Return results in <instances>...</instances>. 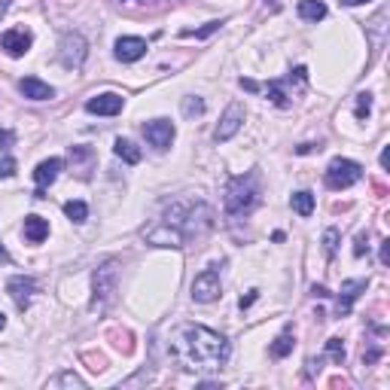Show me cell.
<instances>
[{
    "mask_svg": "<svg viewBox=\"0 0 390 390\" xmlns=\"http://www.w3.org/2000/svg\"><path fill=\"white\" fill-rule=\"evenodd\" d=\"M174 357L183 360L186 369H220L229 360V341L220 332L201 324H183L171 341Z\"/></svg>",
    "mask_w": 390,
    "mask_h": 390,
    "instance_id": "1",
    "label": "cell"
},
{
    "mask_svg": "<svg viewBox=\"0 0 390 390\" xmlns=\"http://www.w3.org/2000/svg\"><path fill=\"white\" fill-rule=\"evenodd\" d=\"M259 204V177L256 174H241L229 180L226 186V211L229 216H247Z\"/></svg>",
    "mask_w": 390,
    "mask_h": 390,
    "instance_id": "2",
    "label": "cell"
},
{
    "mask_svg": "<svg viewBox=\"0 0 390 390\" xmlns=\"http://www.w3.org/2000/svg\"><path fill=\"white\" fill-rule=\"evenodd\" d=\"M363 177V165L360 162H354V159H332L329 162V168H326V186L329 189H348V186H354Z\"/></svg>",
    "mask_w": 390,
    "mask_h": 390,
    "instance_id": "3",
    "label": "cell"
},
{
    "mask_svg": "<svg viewBox=\"0 0 390 390\" xmlns=\"http://www.w3.org/2000/svg\"><path fill=\"white\" fill-rule=\"evenodd\" d=\"M116 286H119V266L110 259L95 271V299H91V308H104L113 299Z\"/></svg>",
    "mask_w": 390,
    "mask_h": 390,
    "instance_id": "4",
    "label": "cell"
},
{
    "mask_svg": "<svg viewBox=\"0 0 390 390\" xmlns=\"http://www.w3.org/2000/svg\"><path fill=\"white\" fill-rule=\"evenodd\" d=\"M86 55H89V43L83 40V34H64L59 43V61L67 71H79L86 64Z\"/></svg>",
    "mask_w": 390,
    "mask_h": 390,
    "instance_id": "5",
    "label": "cell"
},
{
    "mask_svg": "<svg viewBox=\"0 0 390 390\" xmlns=\"http://www.w3.org/2000/svg\"><path fill=\"white\" fill-rule=\"evenodd\" d=\"M192 299L195 302H214L220 299V271L204 269L201 274H195L192 281Z\"/></svg>",
    "mask_w": 390,
    "mask_h": 390,
    "instance_id": "6",
    "label": "cell"
},
{
    "mask_svg": "<svg viewBox=\"0 0 390 390\" xmlns=\"http://www.w3.org/2000/svg\"><path fill=\"white\" fill-rule=\"evenodd\" d=\"M174 122H168V119H153V122H146L144 125V137H146V144L156 146V150H168L171 144H174Z\"/></svg>",
    "mask_w": 390,
    "mask_h": 390,
    "instance_id": "7",
    "label": "cell"
},
{
    "mask_svg": "<svg viewBox=\"0 0 390 390\" xmlns=\"http://www.w3.org/2000/svg\"><path fill=\"white\" fill-rule=\"evenodd\" d=\"M6 293L13 296V302H16L19 311H28V308H31V299H34V293H37V281L28 278V274H16V278H9Z\"/></svg>",
    "mask_w": 390,
    "mask_h": 390,
    "instance_id": "8",
    "label": "cell"
},
{
    "mask_svg": "<svg viewBox=\"0 0 390 390\" xmlns=\"http://www.w3.org/2000/svg\"><path fill=\"white\" fill-rule=\"evenodd\" d=\"M241 125H244V107H241V104H229L226 113H223V119H220V125H216V131H214V141L216 144L232 141Z\"/></svg>",
    "mask_w": 390,
    "mask_h": 390,
    "instance_id": "9",
    "label": "cell"
},
{
    "mask_svg": "<svg viewBox=\"0 0 390 390\" xmlns=\"http://www.w3.org/2000/svg\"><path fill=\"white\" fill-rule=\"evenodd\" d=\"M31 43H34V37L28 28H9V31H4V37H0V49H4L9 59H21V55L31 49Z\"/></svg>",
    "mask_w": 390,
    "mask_h": 390,
    "instance_id": "10",
    "label": "cell"
},
{
    "mask_svg": "<svg viewBox=\"0 0 390 390\" xmlns=\"http://www.w3.org/2000/svg\"><path fill=\"white\" fill-rule=\"evenodd\" d=\"M125 107V98L116 95V91H104V95H95L86 101V110L95 113V116H116Z\"/></svg>",
    "mask_w": 390,
    "mask_h": 390,
    "instance_id": "11",
    "label": "cell"
},
{
    "mask_svg": "<svg viewBox=\"0 0 390 390\" xmlns=\"http://www.w3.org/2000/svg\"><path fill=\"white\" fill-rule=\"evenodd\" d=\"M369 281L366 278H357V281H341V290H339V305H336V314L339 317H348L351 314V305L357 302V296L366 293Z\"/></svg>",
    "mask_w": 390,
    "mask_h": 390,
    "instance_id": "12",
    "label": "cell"
},
{
    "mask_svg": "<svg viewBox=\"0 0 390 390\" xmlns=\"http://www.w3.org/2000/svg\"><path fill=\"white\" fill-rule=\"evenodd\" d=\"M61 168H64V162L61 159H46V162H40L37 165V171H34V183H37V192H34V199H46V186L49 183H55V177L61 174Z\"/></svg>",
    "mask_w": 390,
    "mask_h": 390,
    "instance_id": "13",
    "label": "cell"
},
{
    "mask_svg": "<svg viewBox=\"0 0 390 390\" xmlns=\"http://www.w3.org/2000/svg\"><path fill=\"white\" fill-rule=\"evenodd\" d=\"M146 55V40L144 37H119L116 40V59L131 64L137 59H144Z\"/></svg>",
    "mask_w": 390,
    "mask_h": 390,
    "instance_id": "14",
    "label": "cell"
},
{
    "mask_svg": "<svg viewBox=\"0 0 390 390\" xmlns=\"http://www.w3.org/2000/svg\"><path fill=\"white\" fill-rule=\"evenodd\" d=\"M183 238L174 226L162 223L159 229H153V232H146V244H156V247H183Z\"/></svg>",
    "mask_w": 390,
    "mask_h": 390,
    "instance_id": "15",
    "label": "cell"
},
{
    "mask_svg": "<svg viewBox=\"0 0 390 390\" xmlns=\"http://www.w3.org/2000/svg\"><path fill=\"white\" fill-rule=\"evenodd\" d=\"M19 91L25 98H31V101H49V98H55V89L49 83H43V79H37V76L19 79Z\"/></svg>",
    "mask_w": 390,
    "mask_h": 390,
    "instance_id": "16",
    "label": "cell"
},
{
    "mask_svg": "<svg viewBox=\"0 0 390 390\" xmlns=\"http://www.w3.org/2000/svg\"><path fill=\"white\" fill-rule=\"evenodd\" d=\"M25 238L31 241V244H43V241L49 238V223H46L43 216H37V214L25 216Z\"/></svg>",
    "mask_w": 390,
    "mask_h": 390,
    "instance_id": "17",
    "label": "cell"
},
{
    "mask_svg": "<svg viewBox=\"0 0 390 390\" xmlns=\"http://www.w3.org/2000/svg\"><path fill=\"white\" fill-rule=\"evenodd\" d=\"M290 79H293V76H286V79H269V83H266L269 98H271L278 107H286V104H290V98H293L290 91H286V86H290Z\"/></svg>",
    "mask_w": 390,
    "mask_h": 390,
    "instance_id": "18",
    "label": "cell"
},
{
    "mask_svg": "<svg viewBox=\"0 0 390 390\" xmlns=\"http://www.w3.org/2000/svg\"><path fill=\"white\" fill-rule=\"evenodd\" d=\"M299 19H302V21H320V19H326V4H320V0H302V4H299Z\"/></svg>",
    "mask_w": 390,
    "mask_h": 390,
    "instance_id": "19",
    "label": "cell"
},
{
    "mask_svg": "<svg viewBox=\"0 0 390 390\" xmlns=\"http://www.w3.org/2000/svg\"><path fill=\"white\" fill-rule=\"evenodd\" d=\"M113 153H116L122 162H129V165H137V162H141V150H137L131 141H125V137H119V141L113 144Z\"/></svg>",
    "mask_w": 390,
    "mask_h": 390,
    "instance_id": "20",
    "label": "cell"
},
{
    "mask_svg": "<svg viewBox=\"0 0 390 390\" xmlns=\"http://www.w3.org/2000/svg\"><path fill=\"white\" fill-rule=\"evenodd\" d=\"M293 345H296V339H293V329H290V326H286V329L281 332V336H278V339H274V345H271V357H278V360H284V357H286V354H290V351H293Z\"/></svg>",
    "mask_w": 390,
    "mask_h": 390,
    "instance_id": "21",
    "label": "cell"
},
{
    "mask_svg": "<svg viewBox=\"0 0 390 390\" xmlns=\"http://www.w3.org/2000/svg\"><path fill=\"white\" fill-rule=\"evenodd\" d=\"M290 204H293V211L299 214V216H311L314 214V195L311 192H296L293 199H290Z\"/></svg>",
    "mask_w": 390,
    "mask_h": 390,
    "instance_id": "22",
    "label": "cell"
},
{
    "mask_svg": "<svg viewBox=\"0 0 390 390\" xmlns=\"http://www.w3.org/2000/svg\"><path fill=\"white\" fill-rule=\"evenodd\" d=\"M64 214H67V220H71V223H86L89 220L86 201H67L64 204Z\"/></svg>",
    "mask_w": 390,
    "mask_h": 390,
    "instance_id": "23",
    "label": "cell"
},
{
    "mask_svg": "<svg viewBox=\"0 0 390 390\" xmlns=\"http://www.w3.org/2000/svg\"><path fill=\"white\" fill-rule=\"evenodd\" d=\"M369 113H372V95H369V91H360V95H357V110H354V116H357V119L363 122L366 116H369Z\"/></svg>",
    "mask_w": 390,
    "mask_h": 390,
    "instance_id": "24",
    "label": "cell"
},
{
    "mask_svg": "<svg viewBox=\"0 0 390 390\" xmlns=\"http://www.w3.org/2000/svg\"><path fill=\"white\" fill-rule=\"evenodd\" d=\"M52 387H79V390H83L86 381H83L79 375H74V372H61V375L52 381Z\"/></svg>",
    "mask_w": 390,
    "mask_h": 390,
    "instance_id": "25",
    "label": "cell"
},
{
    "mask_svg": "<svg viewBox=\"0 0 390 390\" xmlns=\"http://www.w3.org/2000/svg\"><path fill=\"white\" fill-rule=\"evenodd\" d=\"M326 354L336 360V366L345 363V345H341V339H329L326 341Z\"/></svg>",
    "mask_w": 390,
    "mask_h": 390,
    "instance_id": "26",
    "label": "cell"
},
{
    "mask_svg": "<svg viewBox=\"0 0 390 390\" xmlns=\"http://www.w3.org/2000/svg\"><path fill=\"white\" fill-rule=\"evenodd\" d=\"M201 113H204V101L201 98H186V101H183V116H201Z\"/></svg>",
    "mask_w": 390,
    "mask_h": 390,
    "instance_id": "27",
    "label": "cell"
},
{
    "mask_svg": "<svg viewBox=\"0 0 390 390\" xmlns=\"http://www.w3.org/2000/svg\"><path fill=\"white\" fill-rule=\"evenodd\" d=\"M324 250H326V256H336V250H339V229H326V232H324Z\"/></svg>",
    "mask_w": 390,
    "mask_h": 390,
    "instance_id": "28",
    "label": "cell"
},
{
    "mask_svg": "<svg viewBox=\"0 0 390 390\" xmlns=\"http://www.w3.org/2000/svg\"><path fill=\"white\" fill-rule=\"evenodd\" d=\"M220 25H223V21H208V25H204V28H199V31H183V37H211V34L214 31H220Z\"/></svg>",
    "mask_w": 390,
    "mask_h": 390,
    "instance_id": "29",
    "label": "cell"
},
{
    "mask_svg": "<svg viewBox=\"0 0 390 390\" xmlns=\"http://www.w3.org/2000/svg\"><path fill=\"white\" fill-rule=\"evenodd\" d=\"M13 174H16V159L4 156V159H0V177H13Z\"/></svg>",
    "mask_w": 390,
    "mask_h": 390,
    "instance_id": "30",
    "label": "cell"
},
{
    "mask_svg": "<svg viewBox=\"0 0 390 390\" xmlns=\"http://www.w3.org/2000/svg\"><path fill=\"white\" fill-rule=\"evenodd\" d=\"M366 241H369V232H360L357 235V244H354V256H363L366 254V247H369Z\"/></svg>",
    "mask_w": 390,
    "mask_h": 390,
    "instance_id": "31",
    "label": "cell"
},
{
    "mask_svg": "<svg viewBox=\"0 0 390 390\" xmlns=\"http://www.w3.org/2000/svg\"><path fill=\"white\" fill-rule=\"evenodd\" d=\"M13 144H16V131L0 129V146H13Z\"/></svg>",
    "mask_w": 390,
    "mask_h": 390,
    "instance_id": "32",
    "label": "cell"
},
{
    "mask_svg": "<svg viewBox=\"0 0 390 390\" xmlns=\"http://www.w3.org/2000/svg\"><path fill=\"white\" fill-rule=\"evenodd\" d=\"M381 266H390V241H381Z\"/></svg>",
    "mask_w": 390,
    "mask_h": 390,
    "instance_id": "33",
    "label": "cell"
},
{
    "mask_svg": "<svg viewBox=\"0 0 390 390\" xmlns=\"http://www.w3.org/2000/svg\"><path fill=\"white\" fill-rule=\"evenodd\" d=\"M256 296H259L256 290H250V296H241V308H250V305L256 302Z\"/></svg>",
    "mask_w": 390,
    "mask_h": 390,
    "instance_id": "34",
    "label": "cell"
},
{
    "mask_svg": "<svg viewBox=\"0 0 390 390\" xmlns=\"http://www.w3.org/2000/svg\"><path fill=\"white\" fill-rule=\"evenodd\" d=\"M241 89H247V91H259L262 86L256 83V79H241Z\"/></svg>",
    "mask_w": 390,
    "mask_h": 390,
    "instance_id": "35",
    "label": "cell"
},
{
    "mask_svg": "<svg viewBox=\"0 0 390 390\" xmlns=\"http://www.w3.org/2000/svg\"><path fill=\"white\" fill-rule=\"evenodd\" d=\"M311 293H314V296H320V299H324V296H329V290H326V286H317V284L311 286Z\"/></svg>",
    "mask_w": 390,
    "mask_h": 390,
    "instance_id": "36",
    "label": "cell"
},
{
    "mask_svg": "<svg viewBox=\"0 0 390 390\" xmlns=\"http://www.w3.org/2000/svg\"><path fill=\"white\" fill-rule=\"evenodd\" d=\"M6 262H9V254H6V247L0 244V266H6Z\"/></svg>",
    "mask_w": 390,
    "mask_h": 390,
    "instance_id": "37",
    "label": "cell"
},
{
    "mask_svg": "<svg viewBox=\"0 0 390 390\" xmlns=\"http://www.w3.org/2000/svg\"><path fill=\"white\" fill-rule=\"evenodd\" d=\"M345 6H360V4H369V0H341Z\"/></svg>",
    "mask_w": 390,
    "mask_h": 390,
    "instance_id": "38",
    "label": "cell"
},
{
    "mask_svg": "<svg viewBox=\"0 0 390 390\" xmlns=\"http://www.w3.org/2000/svg\"><path fill=\"white\" fill-rule=\"evenodd\" d=\"M6 9H9V0H0V19H4Z\"/></svg>",
    "mask_w": 390,
    "mask_h": 390,
    "instance_id": "39",
    "label": "cell"
},
{
    "mask_svg": "<svg viewBox=\"0 0 390 390\" xmlns=\"http://www.w3.org/2000/svg\"><path fill=\"white\" fill-rule=\"evenodd\" d=\"M6 326V317H4V311H0V329H4Z\"/></svg>",
    "mask_w": 390,
    "mask_h": 390,
    "instance_id": "40",
    "label": "cell"
}]
</instances>
